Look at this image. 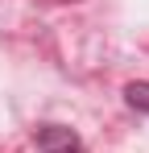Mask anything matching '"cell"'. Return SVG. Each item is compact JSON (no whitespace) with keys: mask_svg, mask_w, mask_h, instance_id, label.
Returning a JSON list of instances; mask_svg holds the SVG:
<instances>
[{"mask_svg":"<svg viewBox=\"0 0 149 153\" xmlns=\"http://www.w3.org/2000/svg\"><path fill=\"white\" fill-rule=\"evenodd\" d=\"M128 103L137 108V112H149V83H128Z\"/></svg>","mask_w":149,"mask_h":153,"instance_id":"7a4b0ae2","label":"cell"},{"mask_svg":"<svg viewBox=\"0 0 149 153\" xmlns=\"http://www.w3.org/2000/svg\"><path fill=\"white\" fill-rule=\"evenodd\" d=\"M37 149L42 153H79L83 149V141L74 137L71 128H62V124H46V128H37Z\"/></svg>","mask_w":149,"mask_h":153,"instance_id":"6da1fadb","label":"cell"}]
</instances>
